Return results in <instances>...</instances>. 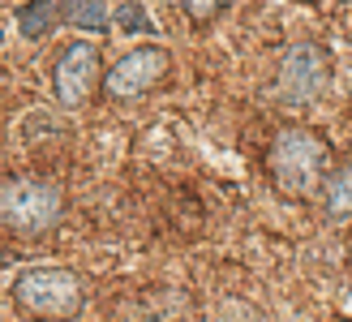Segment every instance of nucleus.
Returning <instances> with one entry per match:
<instances>
[{
	"mask_svg": "<svg viewBox=\"0 0 352 322\" xmlns=\"http://www.w3.org/2000/svg\"><path fill=\"white\" fill-rule=\"evenodd\" d=\"M17 305L39 314V318H74L82 310V279L74 271H60V266H34V271L17 275L13 283Z\"/></svg>",
	"mask_w": 352,
	"mask_h": 322,
	"instance_id": "f03ea898",
	"label": "nucleus"
},
{
	"mask_svg": "<svg viewBox=\"0 0 352 322\" xmlns=\"http://www.w3.org/2000/svg\"><path fill=\"white\" fill-rule=\"evenodd\" d=\"M116 22H120V30L138 34V30H151V13L138 0H125V5H116Z\"/></svg>",
	"mask_w": 352,
	"mask_h": 322,
	"instance_id": "9d476101",
	"label": "nucleus"
},
{
	"mask_svg": "<svg viewBox=\"0 0 352 322\" xmlns=\"http://www.w3.org/2000/svg\"><path fill=\"white\" fill-rule=\"evenodd\" d=\"M60 17L78 30H103L108 26V0H60Z\"/></svg>",
	"mask_w": 352,
	"mask_h": 322,
	"instance_id": "6e6552de",
	"label": "nucleus"
},
{
	"mask_svg": "<svg viewBox=\"0 0 352 322\" xmlns=\"http://www.w3.org/2000/svg\"><path fill=\"white\" fill-rule=\"evenodd\" d=\"M60 219V193L47 181H9L0 185V224L9 232H22V237H34V232H47Z\"/></svg>",
	"mask_w": 352,
	"mask_h": 322,
	"instance_id": "7ed1b4c3",
	"label": "nucleus"
},
{
	"mask_svg": "<svg viewBox=\"0 0 352 322\" xmlns=\"http://www.w3.org/2000/svg\"><path fill=\"white\" fill-rule=\"evenodd\" d=\"M181 5H185V13H189V17H198V22H202V17H210L215 9H223L228 0H181Z\"/></svg>",
	"mask_w": 352,
	"mask_h": 322,
	"instance_id": "9b49d317",
	"label": "nucleus"
},
{
	"mask_svg": "<svg viewBox=\"0 0 352 322\" xmlns=\"http://www.w3.org/2000/svg\"><path fill=\"white\" fill-rule=\"evenodd\" d=\"M318 189H322V206H327V215H336V219L352 215V155L344 159L336 172L322 176Z\"/></svg>",
	"mask_w": 352,
	"mask_h": 322,
	"instance_id": "0eeeda50",
	"label": "nucleus"
},
{
	"mask_svg": "<svg viewBox=\"0 0 352 322\" xmlns=\"http://www.w3.org/2000/svg\"><path fill=\"white\" fill-rule=\"evenodd\" d=\"M327 168H331V151H327V142L318 133L284 129L275 138V147H271V176H275V185L284 193H292V198H309V193L322 185Z\"/></svg>",
	"mask_w": 352,
	"mask_h": 322,
	"instance_id": "f257e3e1",
	"label": "nucleus"
},
{
	"mask_svg": "<svg viewBox=\"0 0 352 322\" xmlns=\"http://www.w3.org/2000/svg\"><path fill=\"white\" fill-rule=\"evenodd\" d=\"M331 82V56L322 43H292L279 56V74H275V95L284 103H309L327 91Z\"/></svg>",
	"mask_w": 352,
	"mask_h": 322,
	"instance_id": "20e7f679",
	"label": "nucleus"
},
{
	"mask_svg": "<svg viewBox=\"0 0 352 322\" xmlns=\"http://www.w3.org/2000/svg\"><path fill=\"white\" fill-rule=\"evenodd\" d=\"M164 69H168V52H164V47H133L129 56H120V61L112 65V74H108V95H116V99L142 95V91H151V86L164 78Z\"/></svg>",
	"mask_w": 352,
	"mask_h": 322,
	"instance_id": "423d86ee",
	"label": "nucleus"
},
{
	"mask_svg": "<svg viewBox=\"0 0 352 322\" xmlns=\"http://www.w3.org/2000/svg\"><path fill=\"white\" fill-rule=\"evenodd\" d=\"M95 78H99V47L95 43H69L60 56H56V69H52V86H56V99L65 107H82L95 91Z\"/></svg>",
	"mask_w": 352,
	"mask_h": 322,
	"instance_id": "39448f33",
	"label": "nucleus"
},
{
	"mask_svg": "<svg viewBox=\"0 0 352 322\" xmlns=\"http://www.w3.org/2000/svg\"><path fill=\"white\" fill-rule=\"evenodd\" d=\"M52 13H56L52 0H26L22 13H17V30H22L26 39H43L52 30Z\"/></svg>",
	"mask_w": 352,
	"mask_h": 322,
	"instance_id": "1a4fd4ad",
	"label": "nucleus"
}]
</instances>
